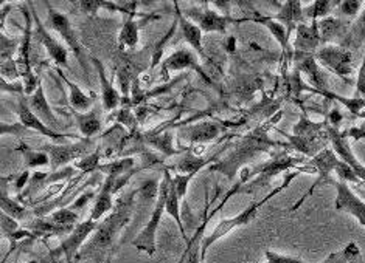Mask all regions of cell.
Wrapping results in <instances>:
<instances>
[{"label":"cell","instance_id":"cell-28","mask_svg":"<svg viewBox=\"0 0 365 263\" xmlns=\"http://www.w3.org/2000/svg\"><path fill=\"white\" fill-rule=\"evenodd\" d=\"M25 230L31 231L36 237H59L71 235L75 226H61L50 220V217H36L34 220L25 223Z\"/></svg>","mask_w":365,"mask_h":263},{"label":"cell","instance_id":"cell-60","mask_svg":"<svg viewBox=\"0 0 365 263\" xmlns=\"http://www.w3.org/2000/svg\"><path fill=\"white\" fill-rule=\"evenodd\" d=\"M106 263H112V256H110V257L106 260Z\"/></svg>","mask_w":365,"mask_h":263},{"label":"cell","instance_id":"cell-2","mask_svg":"<svg viewBox=\"0 0 365 263\" xmlns=\"http://www.w3.org/2000/svg\"><path fill=\"white\" fill-rule=\"evenodd\" d=\"M282 117L283 112H278L275 117L269 118L262 126L255 127L245 136H241L240 141L235 144L233 151L224 160H220L218 163L210 166V171L220 172L229 180H233L237 177V173L241 172V169H245L246 164L254 160L257 155L271 152V149L274 147H289V143H278L269 136V130L280 121Z\"/></svg>","mask_w":365,"mask_h":263},{"label":"cell","instance_id":"cell-20","mask_svg":"<svg viewBox=\"0 0 365 263\" xmlns=\"http://www.w3.org/2000/svg\"><path fill=\"white\" fill-rule=\"evenodd\" d=\"M221 134V127L215 122H199L195 126L179 129V138L190 144H204L216 139Z\"/></svg>","mask_w":365,"mask_h":263},{"label":"cell","instance_id":"cell-30","mask_svg":"<svg viewBox=\"0 0 365 263\" xmlns=\"http://www.w3.org/2000/svg\"><path fill=\"white\" fill-rule=\"evenodd\" d=\"M73 118L76 121L78 130H80V134L84 138H93L95 135H98L103 129V121L100 119L97 110H92L88 113L73 110Z\"/></svg>","mask_w":365,"mask_h":263},{"label":"cell","instance_id":"cell-32","mask_svg":"<svg viewBox=\"0 0 365 263\" xmlns=\"http://www.w3.org/2000/svg\"><path fill=\"white\" fill-rule=\"evenodd\" d=\"M364 42H365V5L361 14L356 17V21L351 23L345 39L339 43V45H342L350 51H356L364 45Z\"/></svg>","mask_w":365,"mask_h":263},{"label":"cell","instance_id":"cell-1","mask_svg":"<svg viewBox=\"0 0 365 263\" xmlns=\"http://www.w3.org/2000/svg\"><path fill=\"white\" fill-rule=\"evenodd\" d=\"M137 195L138 189L129 192V194L120 197L115 201L112 213L97 226V230H95L88 243L78 254L76 260L92 259L95 263H103V260L106 262L112 256V248H114L115 240L118 239V234L131 222L134 200Z\"/></svg>","mask_w":365,"mask_h":263},{"label":"cell","instance_id":"cell-13","mask_svg":"<svg viewBox=\"0 0 365 263\" xmlns=\"http://www.w3.org/2000/svg\"><path fill=\"white\" fill-rule=\"evenodd\" d=\"M333 186L336 188V209L353 215L365 227V201L349 186V183L334 181Z\"/></svg>","mask_w":365,"mask_h":263},{"label":"cell","instance_id":"cell-10","mask_svg":"<svg viewBox=\"0 0 365 263\" xmlns=\"http://www.w3.org/2000/svg\"><path fill=\"white\" fill-rule=\"evenodd\" d=\"M93 139L92 138H83L75 144H47L42 146L44 151L50 156V169L56 172L59 168H64L66 164L75 160H81V158L92 154Z\"/></svg>","mask_w":365,"mask_h":263},{"label":"cell","instance_id":"cell-34","mask_svg":"<svg viewBox=\"0 0 365 263\" xmlns=\"http://www.w3.org/2000/svg\"><path fill=\"white\" fill-rule=\"evenodd\" d=\"M138 39H140V26H138V22L134 17H126V21L118 33L120 48L134 50L137 47Z\"/></svg>","mask_w":365,"mask_h":263},{"label":"cell","instance_id":"cell-3","mask_svg":"<svg viewBox=\"0 0 365 263\" xmlns=\"http://www.w3.org/2000/svg\"><path fill=\"white\" fill-rule=\"evenodd\" d=\"M307 172H312V169L309 168L308 164L302 166V168L291 171L289 173H286V177L283 178L280 186H277L275 189H272L266 197H263L262 200L258 201H252V203L242 209L238 215L230 217V218H222V220L218 223V226L215 227V231L210 235H204L201 240V260L205 259V254L208 251V248H212V245L218 242L220 239H222L224 235H227L229 232H232L235 227H241V226H247L249 223L254 222V218L257 217L258 210L262 209L269 200H272L274 197H277L280 192H283L286 188L291 186V183L299 177L300 173H307Z\"/></svg>","mask_w":365,"mask_h":263},{"label":"cell","instance_id":"cell-52","mask_svg":"<svg viewBox=\"0 0 365 263\" xmlns=\"http://www.w3.org/2000/svg\"><path fill=\"white\" fill-rule=\"evenodd\" d=\"M75 8H78L84 14L97 16L98 10L103 8V2H91V0H83V2H76Z\"/></svg>","mask_w":365,"mask_h":263},{"label":"cell","instance_id":"cell-37","mask_svg":"<svg viewBox=\"0 0 365 263\" xmlns=\"http://www.w3.org/2000/svg\"><path fill=\"white\" fill-rule=\"evenodd\" d=\"M173 178V177H171ZM165 210H167V214H170L173 218H175V222L179 227V231L182 234V239L184 240H190L187 237V232H185V227H184V223H182V217H180V198L178 195L176 189L173 188V184L170 183V192H168V198H167V205H165Z\"/></svg>","mask_w":365,"mask_h":263},{"label":"cell","instance_id":"cell-31","mask_svg":"<svg viewBox=\"0 0 365 263\" xmlns=\"http://www.w3.org/2000/svg\"><path fill=\"white\" fill-rule=\"evenodd\" d=\"M292 135L294 136H300V138H308V139H317V138H324L327 136V119L324 122H314L311 121L305 113L300 117L297 124L292 129Z\"/></svg>","mask_w":365,"mask_h":263},{"label":"cell","instance_id":"cell-50","mask_svg":"<svg viewBox=\"0 0 365 263\" xmlns=\"http://www.w3.org/2000/svg\"><path fill=\"white\" fill-rule=\"evenodd\" d=\"M345 254H346V259H349V263H365V259L362 256V252L358 247V243L350 242L346 247L344 248Z\"/></svg>","mask_w":365,"mask_h":263},{"label":"cell","instance_id":"cell-15","mask_svg":"<svg viewBox=\"0 0 365 263\" xmlns=\"http://www.w3.org/2000/svg\"><path fill=\"white\" fill-rule=\"evenodd\" d=\"M17 117H19L21 126H24V129H30L33 132H38L39 135L50 138L55 144H64L66 138H73V135H71V134H61V132H55V130H51L50 127H47L44 122H42L30 110L25 98H22L19 101V105H17Z\"/></svg>","mask_w":365,"mask_h":263},{"label":"cell","instance_id":"cell-19","mask_svg":"<svg viewBox=\"0 0 365 263\" xmlns=\"http://www.w3.org/2000/svg\"><path fill=\"white\" fill-rule=\"evenodd\" d=\"M182 70H195V72L205 77L204 70L199 65L196 56L187 48H179L178 51L173 53L170 58L165 59L162 64V73L165 77H168V73L182 72Z\"/></svg>","mask_w":365,"mask_h":263},{"label":"cell","instance_id":"cell-40","mask_svg":"<svg viewBox=\"0 0 365 263\" xmlns=\"http://www.w3.org/2000/svg\"><path fill=\"white\" fill-rule=\"evenodd\" d=\"M133 166H134V158H121V160H117V161L100 164L98 171L106 175V177H112V178L118 180L123 177L125 172L128 173V171L131 169Z\"/></svg>","mask_w":365,"mask_h":263},{"label":"cell","instance_id":"cell-17","mask_svg":"<svg viewBox=\"0 0 365 263\" xmlns=\"http://www.w3.org/2000/svg\"><path fill=\"white\" fill-rule=\"evenodd\" d=\"M25 101H27L30 110L42 122H44L47 127H50L51 130H55V132H59V129L63 127V124H61L59 119L56 118V115L53 113V110H51V107H50L46 92H44V85H42V82H39L36 92H34L33 95L25 96Z\"/></svg>","mask_w":365,"mask_h":263},{"label":"cell","instance_id":"cell-55","mask_svg":"<svg viewBox=\"0 0 365 263\" xmlns=\"http://www.w3.org/2000/svg\"><path fill=\"white\" fill-rule=\"evenodd\" d=\"M344 134L349 136V139H354V141H359V139H365V132L361 127H351L349 130H344Z\"/></svg>","mask_w":365,"mask_h":263},{"label":"cell","instance_id":"cell-4","mask_svg":"<svg viewBox=\"0 0 365 263\" xmlns=\"http://www.w3.org/2000/svg\"><path fill=\"white\" fill-rule=\"evenodd\" d=\"M307 161L303 158L291 156L288 154H278L272 160L259 163L255 166H246L240 172V194H254L263 186H269L272 178L283 172L295 171V168H302Z\"/></svg>","mask_w":365,"mask_h":263},{"label":"cell","instance_id":"cell-46","mask_svg":"<svg viewBox=\"0 0 365 263\" xmlns=\"http://www.w3.org/2000/svg\"><path fill=\"white\" fill-rule=\"evenodd\" d=\"M336 173L339 177V181L354 184V186H362V181L358 178V175L354 173V171L345 161L339 164V168L336 169Z\"/></svg>","mask_w":365,"mask_h":263},{"label":"cell","instance_id":"cell-36","mask_svg":"<svg viewBox=\"0 0 365 263\" xmlns=\"http://www.w3.org/2000/svg\"><path fill=\"white\" fill-rule=\"evenodd\" d=\"M0 203H2V213L10 215L11 218L17 222H22L25 220V217H27V209L25 206L19 205L17 201L11 200L10 195H8V190H6V180H2V194H0Z\"/></svg>","mask_w":365,"mask_h":263},{"label":"cell","instance_id":"cell-58","mask_svg":"<svg viewBox=\"0 0 365 263\" xmlns=\"http://www.w3.org/2000/svg\"><path fill=\"white\" fill-rule=\"evenodd\" d=\"M356 194L361 195V198L365 200V189H362L361 186H356Z\"/></svg>","mask_w":365,"mask_h":263},{"label":"cell","instance_id":"cell-45","mask_svg":"<svg viewBox=\"0 0 365 263\" xmlns=\"http://www.w3.org/2000/svg\"><path fill=\"white\" fill-rule=\"evenodd\" d=\"M364 2H359V0H344V2H339L337 10L344 17H349V19H353V17H358L361 11L364 10Z\"/></svg>","mask_w":365,"mask_h":263},{"label":"cell","instance_id":"cell-22","mask_svg":"<svg viewBox=\"0 0 365 263\" xmlns=\"http://www.w3.org/2000/svg\"><path fill=\"white\" fill-rule=\"evenodd\" d=\"M317 25H319L322 45H331V43H334L336 41H339V43H341L345 39L346 33H349L351 26L350 22L333 16L319 21Z\"/></svg>","mask_w":365,"mask_h":263},{"label":"cell","instance_id":"cell-26","mask_svg":"<svg viewBox=\"0 0 365 263\" xmlns=\"http://www.w3.org/2000/svg\"><path fill=\"white\" fill-rule=\"evenodd\" d=\"M220 154H215L210 158H202V156H197L193 154V149H188L187 154L180 158V160L173 164L168 166V171L175 172V173H180V175H196L199 171H201L204 166L210 164L212 161H215L216 158H218Z\"/></svg>","mask_w":365,"mask_h":263},{"label":"cell","instance_id":"cell-43","mask_svg":"<svg viewBox=\"0 0 365 263\" xmlns=\"http://www.w3.org/2000/svg\"><path fill=\"white\" fill-rule=\"evenodd\" d=\"M100 158H101V152H100V147H98V149H95V151L92 154H89L88 156H84V158H81V160H78L73 168L80 169L83 173H92L95 171H98Z\"/></svg>","mask_w":365,"mask_h":263},{"label":"cell","instance_id":"cell-25","mask_svg":"<svg viewBox=\"0 0 365 263\" xmlns=\"http://www.w3.org/2000/svg\"><path fill=\"white\" fill-rule=\"evenodd\" d=\"M272 17L286 26L289 38L300 23L307 22L305 13H303V5L300 2H286L280 5V10Z\"/></svg>","mask_w":365,"mask_h":263},{"label":"cell","instance_id":"cell-42","mask_svg":"<svg viewBox=\"0 0 365 263\" xmlns=\"http://www.w3.org/2000/svg\"><path fill=\"white\" fill-rule=\"evenodd\" d=\"M22 41L19 39H11L5 36V34H0V60L4 64L6 60H11L14 53H19Z\"/></svg>","mask_w":365,"mask_h":263},{"label":"cell","instance_id":"cell-14","mask_svg":"<svg viewBox=\"0 0 365 263\" xmlns=\"http://www.w3.org/2000/svg\"><path fill=\"white\" fill-rule=\"evenodd\" d=\"M31 16H33V21L36 23V38L38 41L44 45V48L47 50L50 59L53 60L56 67H63V68H68V51L67 48L63 45V43L58 42L51 34L47 31V25L42 23L38 13L34 11V5L33 4H27Z\"/></svg>","mask_w":365,"mask_h":263},{"label":"cell","instance_id":"cell-35","mask_svg":"<svg viewBox=\"0 0 365 263\" xmlns=\"http://www.w3.org/2000/svg\"><path fill=\"white\" fill-rule=\"evenodd\" d=\"M339 2H329V0H317V2L303 8L305 13V19L311 22H319L322 19H327L333 10H337Z\"/></svg>","mask_w":365,"mask_h":263},{"label":"cell","instance_id":"cell-53","mask_svg":"<svg viewBox=\"0 0 365 263\" xmlns=\"http://www.w3.org/2000/svg\"><path fill=\"white\" fill-rule=\"evenodd\" d=\"M342 121H344V115H342V112L339 110L337 107H334L331 112L328 113V117H327V122L331 127H334V129H339L341 127V124H342Z\"/></svg>","mask_w":365,"mask_h":263},{"label":"cell","instance_id":"cell-54","mask_svg":"<svg viewBox=\"0 0 365 263\" xmlns=\"http://www.w3.org/2000/svg\"><path fill=\"white\" fill-rule=\"evenodd\" d=\"M319 263H349V259H346V254L342 249V251L331 252L325 260H322Z\"/></svg>","mask_w":365,"mask_h":263},{"label":"cell","instance_id":"cell-16","mask_svg":"<svg viewBox=\"0 0 365 263\" xmlns=\"http://www.w3.org/2000/svg\"><path fill=\"white\" fill-rule=\"evenodd\" d=\"M294 33V55H316L322 45L317 22L300 23Z\"/></svg>","mask_w":365,"mask_h":263},{"label":"cell","instance_id":"cell-33","mask_svg":"<svg viewBox=\"0 0 365 263\" xmlns=\"http://www.w3.org/2000/svg\"><path fill=\"white\" fill-rule=\"evenodd\" d=\"M210 210V198L207 197L205 200V209H204V220L201 223V227L196 231V234L191 237V239L187 242V248H188V259L185 263H201V257H199V239H201L205 227H207V223L212 220L215 213L212 210V213H208Z\"/></svg>","mask_w":365,"mask_h":263},{"label":"cell","instance_id":"cell-18","mask_svg":"<svg viewBox=\"0 0 365 263\" xmlns=\"http://www.w3.org/2000/svg\"><path fill=\"white\" fill-rule=\"evenodd\" d=\"M294 63H295V65H297L299 72L308 75L311 84L316 87V89H311V87H308L309 92L320 93V92L328 90L327 76L324 75V72H322L320 64L317 63L314 55H294Z\"/></svg>","mask_w":365,"mask_h":263},{"label":"cell","instance_id":"cell-47","mask_svg":"<svg viewBox=\"0 0 365 263\" xmlns=\"http://www.w3.org/2000/svg\"><path fill=\"white\" fill-rule=\"evenodd\" d=\"M193 177H195V175H180V173H175V175H173L171 184H173V188L176 189L180 201L185 198L188 184H190V181H191V178H193Z\"/></svg>","mask_w":365,"mask_h":263},{"label":"cell","instance_id":"cell-5","mask_svg":"<svg viewBox=\"0 0 365 263\" xmlns=\"http://www.w3.org/2000/svg\"><path fill=\"white\" fill-rule=\"evenodd\" d=\"M171 177H173L171 171L165 168L163 178L159 183V197L155 198V205H154L150 220H148V223L145 225V227L140 231V234H138L135 239L131 242V245L137 251L145 252L150 257H153L155 254V240H158V230H159V225L162 222L163 214L167 213V210H165V205H167Z\"/></svg>","mask_w":365,"mask_h":263},{"label":"cell","instance_id":"cell-48","mask_svg":"<svg viewBox=\"0 0 365 263\" xmlns=\"http://www.w3.org/2000/svg\"><path fill=\"white\" fill-rule=\"evenodd\" d=\"M266 262L264 263H307L300 257H292V256H284V254H278L274 251H266L264 254Z\"/></svg>","mask_w":365,"mask_h":263},{"label":"cell","instance_id":"cell-11","mask_svg":"<svg viewBox=\"0 0 365 263\" xmlns=\"http://www.w3.org/2000/svg\"><path fill=\"white\" fill-rule=\"evenodd\" d=\"M47 5V26H50L51 30L56 31L61 38L64 39V42L67 43V47L71 48L73 51L75 58L80 60V64L83 65L84 68V63H83V45L80 39H78L76 33L73 30V26L71 23V21H68V17L63 13L56 11L53 6H51L50 4H46Z\"/></svg>","mask_w":365,"mask_h":263},{"label":"cell","instance_id":"cell-7","mask_svg":"<svg viewBox=\"0 0 365 263\" xmlns=\"http://www.w3.org/2000/svg\"><path fill=\"white\" fill-rule=\"evenodd\" d=\"M341 163H342V160L333 151V147L324 149V151L319 152L316 156H312L309 161H307L309 168L317 173V180L312 183V186L305 192V194H303V197L297 201V203H295L291 208L292 213H294V210H297L312 194H314V190L320 186V184H324V183L333 184L336 181V180L331 178V173L336 172V169L339 168V164H341Z\"/></svg>","mask_w":365,"mask_h":263},{"label":"cell","instance_id":"cell-12","mask_svg":"<svg viewBox=\"0 0 365 263\" xmlns=\"http://www.w3.org/2000/svg\"><path fill=\"white\" fill-rule=\"evenodd\" d=\"M327 134L329 138V144H331L333 151L337 154V156L341 158L342 161H345L350 168L354 171V173L358 175V178L365 184V164L358 160V156L354 155L350 139L344 134V130L341 129H334L327 122Z\"/></svg>","mask_w":365,"mask_h":263},{"label":"cell","instance_id":"cell-23","mask_svg":"<svg viewBox=\"0 0 365 263\" xmlns=\"http://www.w3.org/2000/svg\"><path fill=\"white\" fill-rule=\"evenodd\" d=\"M92 64L97 70V75L100 79V87H101V105L104 112H114L120 102H121V96L120 92L115 89L114 84H112L108 76H106V70H104V65L101 60L92 58Z\"/></svg>","mask_w":365,"mask_h":263},{"label":"cell","instance_id":"cell-39","mask_svg":"<svg viewBox=\"0 0 365 263\" xmlns=\"http://www.w3.org/2000/svg\"><path fill=\"white\" fill-rule=\"evenodd\" d=\"M319 95H322L327 100H334L337 102H341L344 107L349 110L351 115H354V117H361V113L365 110V100L364 98H351L350 100V98H345V96H341V95H337V93L329 92V90L320 92Z\"/></svg>","mask_w":365,"mask_h":263},{"label":"cell","instance_id":"cell-59","mask_svg":"<svg viewBox=\"0 0 365 263\" xmlns=\"http://www.w3.org/2000/svg\"><path fill=\"white\" fill-rule=\"evenodd\" d=\"M361 118H362V121H364V124L361 126V129L365 132V110L361 113Z\"/></svg>","mask_w":365,"mask_h":263},{"label":"cell","instance_id":"cell-56","mask_svg":"<svg viewBox=\"0 0 365 263\" xmlns=\"http://www.w3.org/2000/svg\"><path fill=\"white\" fill-rule=\"evenodd\" d=\"M29 178H30V173H29V172L21 173L19 177H17L16 183H14V189H16L17 192H21V190L24 189V186H25V183L29 181Z\"/></svg>","mask_w":365,"mask_h":263},{"label":"cell","instance_id":"cell-6","mask_svg":"<svg viewBox=\"0 0 365 263\" xmlns=\"http://www.w3.org/2000/svg\"><path fill=\"white\" fill-rule=\"evenodd\" d=\"M314 58L320 67L327 68L328 72L334 73L342 79L345 84L353 82V73H354V59L353 51L346 50L345 47L339 45V43H331V45H322Z\"/></svg>","mask_w":365,"mask_h":263},{"label":"cell","instance_id":"cell-21","mask_svg":"<svg viewBox=\"0 0 365 263\" xmlns=\"http://www.w3.org/2000/svg\"><path fill=\"white\" fill-rule=\"evenodd\" d=\"M176 17H178V23L180 26L182 36H184V39L187 41L188 45L196 51V55L201 58V60L207 63L208 55L205 53L204 45H202V30L199 28L196 23H193L190 19H187L184 14H182L180 6L178 4H176Z\"/></svg>","mask_w":365,"mask_h":263},{"label":"cell","instance_id":"cell-57","mask_svg":"<svg viewBox=\"0 0 365 263\" xmlns=\"http://www.w3.org/2000/svg\"><path fill=\"white\" fill-rule=\"evenodd\" d=\"M29 263H56L51 257H47V259H39V260H30Z\"/></svg>","mask_w":365,"mask_h":263},{"label":"cell","instance_id":"cell-24","mask_svg":"<svg viewBox=\"0 0 365 263\" xmlns=\"http://www.w3.org/2000/svg\"><path fill=\"white\" fill-rule=\"evenodd\" d=\"M255 17H247V19H241V22H257L264 25L266 28L269 30V33L272 34L275 38V41L280 43V47L283 50V55H288L289 53V34L286 26L283 23H280L278 21H275L272 16H263L262 13L254 11Z\"/></svg>","mask_w":365,"mask_h":263},{"label":"cell","instance_id":"cell-44","mask_svg":"<svg viewBox=\"0 0 365 263\" xmlns=\"http://www.w3.org/2000/svg\"><path fill=\"white\" fill-rule=\"evenodd\" d=\"M50 220L55 222L56 225L61 226H76L75 223L78 222V213H75L73 209H68V208H59L55 213H51L50 215Z\"/></svg>","mask_w":365,"mask_h":263},{"label":"cell","instance_id":"cell-29","mask_svg":"<svg viewBox=\"0 0 365 263\" xmlns=\"http://www.w3.org/2000/svg\"><path fill=\"white\" fill-rule=\"evenodd\" d=\"M56 73L59 75L61 79H63L64 84L68 87V101H71V105L73 107V110H76V112H86V110H88L91 105H92V102H93V95L92 96L86 95L81 90L80 85L72 82L71 79L66 76V73L63 72V68L56 67Z\"/></svg>","mask_w":365,"mask_h":263},{"label":"cell","instance_id":"cell-8","mask_svg":"<svg viewBox=\"0 0 365 263\" xmlns=\"http://www.w3.org/2000/svg\"><path fill=\"white\" fill-rule=\"evenodd\" d=\"M97 226L98 223L93 222L92 218H88V220L78 223L75 226V230L72 231V234L68 235L56 249L51 251L48 254V257H51L55 262L61 260V257H64L67 263H73V260H76L78 257V254H80V251L83 249L84 243L91 239L95 230H97Z\"/></svg>","mask_w":365,"mask_h":263},{"label":"cell","instance_id":"cell-27","mask_svg":"<svg viewBox=\"0 0 365 263\" xmlns=\"http://www.w3.org/2000/svg\"><path fill=\"white\" fill-rule=\"evenodd\" d=\"M115 181L117 180L112 177H106V180H104L100 194L97 195V200H95L92 213L89 217L93 222H98L103 215H106L109 210L114 209L115 203H114V198H112V195H114Z\"/></svg>","mask_w":365,"mask_h":263},{"label":"cell","instance_id":"cell-41","mask_svg":"<svg viewBox=\"0 0 365 263\" xmlns=\"http://www.w3.org/2000/svg\"><path fill=\"white\" fill-rule=\"evenodd\" d=\"M173 132L171 130H167V132H163L162 135H153V136H145V141L150 144V146H153L154 149H158V151H160L163 155H173V154H176V151H175V147H173Z\"/></svg>","mask_w":365,"mask_h":263},{"label":"cell","instance_id":"cell-38","mask_svg":"<svg viewBox=\"0 0 365 263\" xmlns=\"http://www.w3.org/2000/svg\"><path fill=\"white\" fill-rule=\"evenodd\" d=\"M24 156L25 164L29 169L34 168H44V166H50V156L44 151H34V149L29 147L27 144L21 143L19 149H17Z\"/></svg>","mask_w":365,"mask_h":263},{"label":"cell","instance_id":"cell-49","mask_svg":"<svg viewBox=\"0 0 365 263\" xmlns=\"http://www.w3.org/2000/svg\"><path fill=\"white\" fill-rule=\"evenodd\" d=\"M0 72H2L4 79H11V81H14V79L21 77L19 67H17V63L14 59L6 60V63L0 64Z\"/></svg>","mask_w":365,"mask_h":263},{"label":"cell","instance_id":"cell-9","mask_svg":"<svg viewBox=\"0 0 365 263\" xmlns=\"http://www.w3.org/2000/svg\"><path fill=\"white\" fill-rule=\"evenodd\" d=\"M182 14L193 23H196L202 30V33H225L230 23L240 22L238 19H232L230 16H224L221 11H216L207 2L201 6L187 8V10L182 11Z\"/></svg>","mask_w":365,"mask_h":263},{"label":"cell","instance_id":"cell-51","mask_svg":"<svg viewBox=\"0 0 365 263\" xmlns=\"http://www.w3.org/2000/svg\"><path fill=\"white\" fill-rule=\"evenodd\" d=\"M354 98H364L365 100V55H364L362 64H361V68L358 72V77H356Z\"/></svg>","mask_w":365,"mask_h":263}]
</instances>
